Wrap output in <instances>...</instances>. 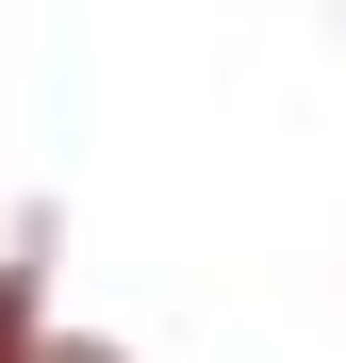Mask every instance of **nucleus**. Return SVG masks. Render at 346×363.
I'll return each instance as SVG.
<instances>
[{
	"label": "nucleus",
	"instance_id": "f257e3e1",
	"mask_svg": "<svg viewBox=\"0 0 346 363\" xmlns=\"http://www.w3.org/2000/svg\"><path fill=\"white\" fill-rule=\"evenodd\" d=\"M0 363H33V347H17V281H0Z\"/></svg>",
	"mask_w": 346,
	"mask_h": 363
},
{
	"label": "nucleus",
	"instance_id": "f03ea898",
	"mask_svg": "<svg viewBox=\"0 0 346 363\" xmlns=\"http://www.w3.org/2000/svg\"><path fill=\"white\" fill-rule=\"evenodd\" d=\"M33 363H115V347H33Z\"/></svg>",
	"mask_w": 346,
	"mask_h": 363
}]
</instances>
